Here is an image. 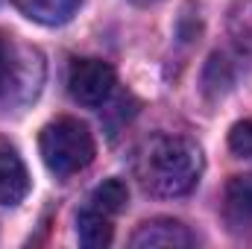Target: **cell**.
<instances>
[{
  "mask_svg": "<svg viewBox=\"0 0 252 249\" xmlns=\"http://www.w3.org/2000/svg\"><path fill=\"white\" fill-rule=\"evenodd\" d=\"M205 167L202 147L185 135H156L150 138L135 161V173L144 190L153 196H185L199 185Z\"/></svg>",
  "mask_w": 252,
  "mask_h": 249,
  "instance_id": "6da1fadb",
  "label": "cell"
},
{
  "mask_svg": "<svg viewBox=\"0 0 252 249\" xmlns=\"http://www.w3.org/2000/svg\"><path fill=\"white\" fill-rule=\"evenodd\" d=\"M38 153H41V161L47 164V170L64 179V176H73V173L85 170L94 161L97 144H94L91 129L82 121L56 118L41 129Z\"/></svg>",
  "mask_w": 252,
  "mask_h": 249,
  "instance_id": "7a4b0ae2",
  "label": "cell"
},
{
  "mask_svg": "<svg viewBox=\"0 0 252 249\" xmlns=\"http://www.w3.org/2000/svg\"><path fill=\"white\" fill-rule=\"evenodd\" d=\"M32 70H44L38 53L30 47H18L15 38L0 30V106L35 97L44 73L32 76Z\"/></svg>",
  "mask_w": 252,
  "mask_h": 249,
  "instance_id": "3957f363",
  "label": "cell"
},
{
  "mask_svg": "<svg viewBox=\"0 0 252 249\" xmlns=\"http://www.w3.org/2000/svg\"><path fill=\"white\" fill-rule=\"evenodd\" d=\"M115 67L103 59H73L67 67V94L88 109L103 106L115 91Z\"/></svg>",
  "mask_w": 252,
  "mask_h": 249,
  "instance_id": "277c9868",
  "label": "cell"
},
{
  "mask_svg": "<svg viewBox=\"0 0 252 249\" xmlns=\"http://www.w3.org/2000/svg\"><path fill=\"white\" fill-rule=\"evenodd\" d=\"M135 249H188L193 247V235L185 223L170 217H156L138 226V232L129 238Z\"/></svg>",
  "mask_w": 252,
  "mask_h": 249,
  "instance_id": "5b68a950",
  "label": "cell"
},
{
  "mask_svg": "<svg viewBox=\"0 0 252 249\" xmlns=\"http://www.w3.org/2000/svg\"><path fill=\"white\" fill-rule=\"evenodd\" d=\"M223 220L235 235L252 229V173L229 179L223 193Z\"/></svg>",
  "mask_w": 252,
  "mask_h": 249,
  "instance_id": "8992f818",
  "label": "cell"
},
{
  "mask_svg": "<svg viewBox=\"0 0 252 249\" xmlns=\"http://www.w3.org/2000/svg\"><path fill=\"white\" fill-rule=\"evenodd\" d=\"M30 193V173L24 158L0 144V205H18L24 196Z\"/></svg>",
  "mask_w": 252,
  "mask_h": 249,
  "instance_id": "52a82bcc",
  "label": "cell"
},
{
  "mask_svg": "<svg viewBox=\"0 0 252 249\" xmlns=\"http://www.w3.org/2000/svg\"><path fill=\"white\" fill-rule=\"evenodd\" d=\"M12 6L21 15H27L30 21H35V24L59 27V24L70 21L76 15L82 0H12Z\"/></svg>",
  "mask_w": 252,
  "mask_h": 249,
  "instance_id": "ba28073f",
  "label": "cell"
},
{
  "mask_svg": "<svg viewBox=\"0 0 252 249\" xmlns=\"http://www.w3.org/2000/svg\"><path fill=\"white\" fill-rule=\"evenodd\" d=\"M76 238H79L82 247H88V249L109 247L112 238H115V229H112V223H109V214L97 211L94 205L82 208V211L76 214Z\"/></svg>",
  "mask_w": 252,
  "mask_h": 249,
  "instance_id": "9c48e42d",
  "label": "cell"
},
{
  "mask_svg": "<svg viewBox=\"0 0 252 249\" xmlns=\"http://www.w3.org/2000/svg\"><path fill=\"white\" fill-rule=\"evenodd\" d=\"M226 32L232 38V44L252 56V0H238L229 15H226Z\"/></svg>",
  "mask_w": 252,
  "mask_h": 249,
  "instance_id": "30bf717a",
  "label": "cell"
},
{
  "mask_svg": "<svg viewBox=\"0 0 252 249\" xmlns=\"http://www.w3.org/2000/svg\"><path fill=\"white\" fill-rule=\"evenodd\" d=\"M126 202H129V187H126L124 179H106V182H100L91 190V202L88 205H94L97 211L112 217V214L124 211Z\"/></svg>",
  "mask_w": 252,
  "mask_h": 249,
  "instance_id": "8fae6325",
  "label": "cell"
},
{
  "mask_svg": "<svg viewBox=\"0 0 252 249\" xmlns=\"http://www.w3.org/2000/svg\"><path fill=\"white\" fill-rule=\"evenodd\" d=\"M229 150L241 158H252V121H238L229 129Z\"/></svg>",
  "mask_w": 252,
  "mask_h": 249,
  "instance_id": "7c38bea8",
  "label": "cell"
},
{
  "mask_svg": "<svg viewBox=\"0 0 252 249\" xmlns=\"http://www.w3.org/2000/svg\"><path fill=\"white\" fill-rule=\"evenodd\" d=\"M129 3H135V6H150V3H158V0H129Z\"/></svg>",
  "mask_w": 252,
  "mask_h": 249,
  "instance_id": "4fadbf2b",
  "label": "cell"
}]
</instances>
